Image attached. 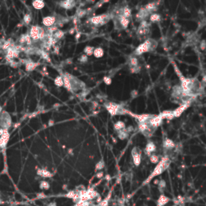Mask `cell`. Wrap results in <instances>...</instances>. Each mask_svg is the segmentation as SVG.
<instances>
[{
    "label": "cell",
    "instance_id": "24",
    "mask_svg": "<svg viewBox=\"0 0 206 206\" xmlns=\"http://www.w3.org/2000/svg\"><path fill=\"white\" fill-rule=\"evenodd\" d=\"M32 5L36 9H42L44 6V3L42 1H34L32 3Z\"/></svg>",
    "mask_w": 206,
    "mask_h": 206
},
{
    "label": "cell",
    "instance_id": "15",
    "mask_svg": "<svg viewBox=\"0 0 206 206\" xmlns=\"http://www.w3.org/2000/svg\"><path fill=\"white\" fill-rule=\"evenodd\" d=\"M55 21H56V19L54 17L48 16V17H46L43 19V23H44V25L47 26V27H51L54 24Z\"/></svg>",
    "mask_w": 206,
    "mask_h": 206
},
{
    "label": "cell",
    "instance_id": "35",
    "mask_svg": "<svg viewBox=\"0 0 206 206\" xmlns=\"http://www.w3.org/2000/svg\"><path fill=\"white\" fill-rule=\"evenodd\" d=\"M206 48V41L202 40L200 43V49L201 50H205Z\"/></svg>",
    "mask_w": 206,
    "mask_h": 206
},
{
    "label": "cell",
    "instance_id": "5",
    "mask_svg": "<svg viewBox=\"0 0 206 206\" xmlns=\"http://www.w3.org/2000/svg\"><path fill=\"white\" fill-rule=\"evenodd\" d=\"M150 32V27H149V23H147L146 20H144L142 22L141 25L139 26V28L138 29L137 34L138 36H139L141 39L146 37L147 35L149 34Z\"/></svg>",
    "mask_w": 206,
    "mask_h": 206
},
{
    "label": "cell",
    "instance_id": "10",
    "mask_svg": "<svg viewBox=\"0 0 206 206\" xmlns=\"http://www.w3.org/2000/svg\"><path fill=\"white\" fill-rule=\"evenodd\" d=\"M156 150V147L153 142H148L147 144V146L145 147V152L147 156H150L152 152H154Z\"/></svg>",
    "mask_w": 206,
    "mask_h": 206
},
{
    "label": "cell",
    "instance_id": "30",
    "mask_svg": "<svg viewBox=\"0 0 206 206\" xmlns=\"http://www.w3.org/2000/svg\"><path fill=\"white\" fill-rule=\"evenodd\" d=\"M36 66V65L34 64V63H28V64H27V65H26V69H28V71H31L32 69H35Z\"/></svg>",
    "mask_w": 206,
    "mask_h": 206
},
{
    "label": "cell",
    "instance_id": "33",
    "mask_svg": "<svg viewBox=\"0 0 206 206\" xmlns=\"http://www.w3.org/2000/svg\"><path fill=\"white\" fill-rule=\"evenodd\" d=\"M88 60V57L86 55H83V56H81L80 58H79V61H81V62L82 63H85Z\"/></svg>",
    "mask_w": 206,
    "mask_h": 206
},
{
    "label": "cell",
    "instance_id": "41",
    "mask_svg": "<svg viewBox=\"0 0 206 206\" xmlns=\"http://www.w3.org/2000/svg\"><path fill=\"white\" fill-rule=\"evenodd\" d=\"M46 206H56V204L55 203V202H53V203L48 204V205H46Z\"/></svg>",
    "mask_w": 206,
    "mask_h": 206
},
{
    "label": "cell",
    "instance_id": "8",
    "mask_svg": "<svg viewBox=\"0 0 206 206\" xmlns=\"http://www.w3.org/2000/svg\"><path fill=\"white\" fill-rule=\"evenodd\" d=\"M149 16H151V14L148 11H147V10L145 9V8H141L140 11L138 12L137 14V18L139 19H140V20H143V21H144L145 20V19H147V17Z\"/></svg>",
    "mask_w": 206,
    "mask_h": 206
},
{
    "label": "cell",
    "instance_id": "26",
    "mask_svg": "<svg viewBox=\"0 0 206 206\" xmlns=\"http://www.w3.org/2000/svg\"><path fill=\"white\" fill-rule=\"evenodd\" d=\"M149 159H150V161L152 163H158L159 162V156L156 155V154H151L150 156H149Z\"/></svg>",
    "mask_w": 206,
    "mask_h": 206
},
{
    "label": "cell",
    "instance_id": "31",
    "mask_svg": "<svg viewBox=\"0 0 206 206\" xmlns=\"http://www.w3.org/2000/svg\"><path fill=\"white\" fill-rule=\"evenodd\" d=\"M103 81L105 82V84H106L107 85H109L111 84V82H112V79H111L110 77H105L104 79H103Z\"/></svg>",
    "mask_w": 206,
    "mask_h": 206
},
{
    "label": "cell",
    "instance_id": "34",
    "mask_svg": "<svg viewBox=\"0 0 206 206\" xmlns=\"http://www.w3.org/2000/svg\"><path fill=\"white\" fill-rule=\"evenodd\" d=\"M24 21H25L26 23H30V21H31V16L30 15H26L25 16H24Z\"/></svg>",
    "mask_w": 206,
    "mask_h": 206
},
{
    "label": "cell",
    "instance_id": "3",
    "mask_svg": "<svg viewBox=\"0 0 206 206\" xmlns=\"http://www.w3.org/2000/svg\"><path fill=\"white\" fill-rule=\"evenodd\" d=\"M106 107L108 112L111 114V115H119V114H123L126 113V110L125 109H123L121 107V106H119L118 104L113 102H108L106 104Z\"/></svg>",
    "mask_w": 206,
    "mask_h": 206
},
{
    "label": "cell",
    "instance_id": "36",
    "mask_svg": "<svg viewBox=\"0 0 206 206\" xmlns=\"http://www.w3.org/2000/svg\"><path fill=\"white\" fill-rule=\"evenodd\" d=\"M159 187L160 188H165V185H166V184H165V182L163 180H161V181H159Z\"/></svg>",
    "mask_w": 206,
    "mask_h": 206
},
{
    "label": "cell",
    "instance_id": "6",
    "mask_svg": "<svg viewBox=\"0 0 206 206\" xmlns=\"http://www.w3.org/2000/svg\"><path fill=\"white\" fill-rule=\"evenodd\" d=\"M44 36V31L41 28H39L37 26L32 27L31 29V37L34 40L41 39Z\"/></svg>",
    "mask_w": 206,
    "mask_h": 206
},
{
    "label": "cell",
    "instance_id": "39",
    "mask_svg": "<svg viewBox=\"0 0 206 206\" xmlns=\"http://www.w3.org/2000/svg\"><path fill=\"white\" fill-rule=\"evenodd\" d=\"M97 178H102L103 176V172H99V173H97Z\"/></svg>",
    "mask_w": 206,
    "mask_h": 206
},
{
    "label": "cell",
    "instance_id": "11",
    "mask_svg": "<svg viewBox=\"0 0 206 206\" xmlns=\"http://www.w3.org/2000/svg\"><path fill=\"white\" fill-rule=\"evenodd\" d=\"M188 105H189V103H188V104H184L183 106H180L179 108L175 109V110H173L172 112H173V115H174V118H175V117H180V116L181 115V114H182V113L184 112V110H185V109H187Z\"/></svg>",
    "mask_w": 206,
    "mask_h": 206
},
{
    "label": "cell",
    "instance_id": "23",
    "mask_svg": "<svg viewBox=\"0 0 206 206\" xmlns=\"http://www.w3.org/2000/svg\"><path fill=\"white\" fill-rule=\"evenodd\" d=\"M129 65L130 67H135V66H139V60L136 57L132 56L129 60Z\"/></svg>",
    "mask_w": 206,
    "mask_h": 206
},
{
    "label": "cell",
    "instance_id": "20",
    "mask_svg": "<svg viewBox=\"0 0 206 206\" xmlns=\"http://www.w3.org/2000/svg\"><path fill=\"white\" fill-rule=\"evenodd\" d=\"M168 201H169L168 197H165V196L162 195L161 197H159V200H158V205L163 206L164 205H166V204L168 203Z\"/></svg>",
    "mask_w": 206,
    "mask_h": 206
},
{
    "label": "cell",
    "instance_id": "19",
    "mask_svg": "<svg viewBox=\"0 0 206 206\" xmlns=\"http://www.w3.org/2000/svg\"><path fill=\"white\" fill-rule=\"evenodd\" d=\"M104 55V51L102 48L98 47L97 48H94V56L96 57V58H100L102 56Z\"/></svg>",
    "mask_w": 206,
    "mask_h": 206
},
{
    "label": "cell",
    "instance_id": "37",
    "mask_svg": "<svg viewBox=\"0 0 206 206\" xmlns=\"http://www.w3.org/2000/svg\"><path fill=\"white\" fill-rule=\"evenodd\" d=\"M63 35H64V34H63L62 31H56V37H57V38H58V39H59V38H61V37H62Z\"/></svg>",
    "mask_w": 206,
    "mask_h": 206
},
{
    "label": "cell",
    "instance_id": "14",
    "mask_svg": "<svg viewBox=\"0 0 206 206\" xmlns=\"http://www.w3.org/2000/svg\"><path fill=\"white\" fill-rule=\"evenodd\" d=\"M37 174L41 177H44V178H49L53 176V174L49 172L45 169H39L37 171Z\"/></svg>",
    "mask_w": 206,
    "mask_h": 206
},
{
    "label": "cell",
    "instance_id": "42",
    "mask_svg": "<svg viewBox=\"0 0 206 206\" xmlns=\"http://www.w3.org/2000/svg\"><path fill=\"white\" fill-rule=\"evenodd\" d=\"M1 111H2V107L0 106V113H1Z\"/></svg>",
    "mask_w": 206,
    "mask_h": 206
},
{
    "label": "cell",
    "instance_id": "9",
    "mask_svg": "<svg viewBox=\"0 0 206 206\" xmlns=\"http://www.w3.org/2000/svg\"><path fill=\"white\" fill-rule=\"evenodd\" d=\"M9 139V134L7 133L6 130H4L3 134L0 137V147H4L7 143V141Z\"/></svg>",
    "mask_w": 206,
    "mask_h": 206
},
{
    "label": "cell",
    "instance_id": "1",
    "mask_svg": "<svg viewBox=\"0 0 206 206\" xmlns=\"http://www.w3.org/2000/svg\"><path fill=\"white\" fill-rule=\"evenodd\" d=\"M170 163H171V161H170V159H169V158L168 157V156L163 157V159H161L159 163H158L157 166H156V168H155V169H154L153 172H152V173L151 174L150 176L147 178L146 182H144V184H145V183L147 184V183H148L149 181H151V179H153L155 176H157V175H160L163 172H164L166 169L168 168Z\"/></svg>",
    "mask_w": 206,
    "mask_h": 206
},
{
    "label": "cell",
    "instance_id": "29",
    "mask_svg": "<svg viewBox=\"0 0 206 206\" xmlns=\"http://www.w3.org/2000/svg\"><path fill=\"white\" fill-rule=\"evenodd\" d=\"M130 71L131 73H138L140 71V67L139 66H135V67H130Z\"/></svg>",
    "mask_w": 206,
    "mask_h": 206
},
{
    "label": "cell",
    "instance_id": "13",
    "mask_svg": "<svg viewBox=\"0 0 206 206\" xmlns=\"http://www.w3.org/2000/svg\"><path fill=\"white\" fill-rule=\"evenodd\" d=\"M175 146V145L174 142L170 139H166L165 140L163 141V147L167 150H171L172 148H174Z\"/></svg>",
    "mask_w": 206,
    "mask_h": 206
},
{
    "label": "cell",
    "instance_id": "32",
    "mask_svg": "<svg viewBox=\"0 0 206 206\" xmlns=\"http://www.w3.org/2000/svg\"><path fill=\"white\" fill-rule=\"evenodd\" d=\"M104 168V163L102 161H100L97 163L96 165V170H102Z\"/></svg>",
    "mask_w": 206,
    "mask_h": 206
},
{
    "label": "cell",
    "instance_id": "40",
    "mask_svg": "<svg viewBox=\"0 0 206 206\" xmlns=\"http://www.w3.org/2000/svg\"><path fill=\"white\" fill-rule=\"evenodd\" d=\"M202 83H204V85H206V75H205L203 77V79H202Z\"/></svg>",
    "mask_w": 206,
    "mask_h": 206
},
{
    "label": "cell",
    "instance_id": "25",
    "mask_svg": "<svg viewBox=\"0 0 206 206\" xmlns=\"http://www.w3.org/2000/svg\"><path fill=\"white\" fill-rule=\"evenodd\" d=\"M94 47H92V46H86V47L85 48L84 53L86 54V56H91V55L94 54Z\"/></svg>",
    "mask_w": 206,
    "mask_h": 206
},
{
    "label": "cell",
    "instance_id": "22",
    "mask_svg": "<svg viewBox=\"0 0 206 206\" xmlns=\"http://www.w3.org/2000/svg\"><path fill=\"white\" fill-rule=\"evenodd\" d=\"M160 19H161V17H160V16H159L158 13H152L150 16V20L151 22L152 23L159 22Z\"/></svg>",
    "mask_w": 206,
    "mask_h": 206
},
{
    "label": "cell",
    "instance_id": "27",
    "mask_svg": "<svg viewBox=\"0 0 206 206\" xmlns=\"http://www.w3.org/2000/svg\"><path fill=\"white\" fill-rule=\"evenodd\" d=\"M40 188L41 189L48 190V189H49V188H50V184H48V182H47V181L43 180L41 181L40 184Z\"/></svg>",
    "mask_w": 206,
    "mask_h": 206
},
{
    "label": "cell",
    "instance_id": "28",
    "mask_svg": "<svg viewBox=\"0 0 206 206\" xmlns=\"http://www.w3.org/2000/svg\"><path fill=\"white\" fill-rule=\"evenodd\" d=\"M55 84L57 85V86H62L64 85V80L61 77H57L55 80Z\"/></svg>",
    "mask_w": 206,
    "mask_h": 206
},
{
    "label": "cell",
    "instance_id": "16",
    "mask_svg": "<svg viewBox=\"0 0 206 206\" xmlns=\"http://www.w3.org/2000/svg\"><path fill=\"white\" fill-rule=\"evenodd\" d=\"M128 135L129 133L127 132V131H126V129H124V130H122V131H118V136H119V139H122V140L127 139V138H128Z\"/></svg>",
    "mask_w": 206,
    "mask_h": 206
},
{
    "label": "cell",
    "instance_id": "12",
    "mask_svg": "<svg viewBox=\"0 0 206 206\" xmlns=\"http://www.w3.org/2000/svg\"><path fill=\"white\" fill-rule=\"evenodd\" d=\"M157 7H158L157 3H148L147 5H146L144 8L151 15L152 13H154V11H156V10H157Z\"/></svg>",
    "mask_w": 206,
    "mask_h": 206
},
{
    "label": "cell",
    "instance_id": "38",
    "mask_svg": "<svg viewBox=\"0 0 206 206\" xmlns=\"http://www.w3.org/2000/svg\"><path fill=\"white\" fill-rule=\"evenodd\" d=\"M37 197L39 198V199H43V198H45V197H46V196H45V194L44 193H41L37 194Z\"/></svg>",
    "mask_w": 206,
    "mask_h": 206
},
{
    "label": "cell",
    "instance_id": "2",
    "mask_svg": "<svg viewBox=\"0 0 206 206\" xmlns=\"http://www.w3.org/2000/svg\"><path fill=\"white\" fill-rule=\"evenodd\" d=\"M156 47V42L151 39H147L141 44L134 51L135 55H142L143 53H148L150 51H153Z\"/></svg>",
    "mask_w": 206,
    "mask_h": 206
},
{
    "label": "cell",
    "instance_id": "4",
    "mask_svg": "<svg viewBox=\"0 0 206 206\" xmlns=\"http://www.w3.org/2000/svg\"><path fill=\"white\" fill-rule=\"evenodd\" d=\"M110 19V16L108 14L94 16L90 19V22L94 25H104Z\"/></svg>",
    "mask_w": 206,
    "mask_h": 206
},
{
    "label": "cell",
    "instance_id": "21",
    "mask_svg": "<svg viewBox=\"0 0 206 206\" xmlns=\"http://www.w3.org/2000/svg\"><path fill=\"white\" fill-rule=\"evenodd\" d=\"M122 16H124L125 18H127L129 19V17H131V9L127 7V6H125L124 8L122 9Z\"/></svg>",
    "mask_w": 206,
    "mask_h": 206
},
{
    "label": "cell",
    "instance_id": "7",
    "mask_svg": "<svg viewBox=\"0 0 206 206\" xmlns=\"http://www.w3.org/2000/svg\"><path fill=\"white\" fill-rule=\"evenodd\" d=\"M131 155L133 158L134 165L139 166L141 163V150L138 147H134L131 151Z\"/></svg>",
    "mask_w": 206,
    "mask_h": 206
},
{
    "label": "cell",
    "instance_id": "18",
    "mask_svg": "<svg viewBox=\"0 0 206 206\" xmlns=\"http://www.w3.org/2000/svg\"><path fill=\"white\" fill-rule=\"evenodd\" d=\"M60 5L65 8L69 9V8H72L75 5V3L73 1H65V2H61Z\"/></svg>",
    "mask_w": 206,
    "mask_h": 206
},
{
    "label": "cell",
    "instance_id": "17",
    "mask_svg": "<svg viewBox=\"0 0 206 206\" xmlns=\"http://www.w3.org/2000/svg\"><path fill=\"white\" fill-rule=\"evenodd\" d=\"M114 127L115 129V131H122V130L126 129V124L122 122V121H119V122H117L115 124H114Z\"/></svg>",
    "mask_w": 206,
    "mask_h": 206
}]
</instances>
